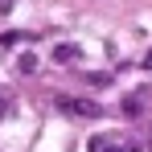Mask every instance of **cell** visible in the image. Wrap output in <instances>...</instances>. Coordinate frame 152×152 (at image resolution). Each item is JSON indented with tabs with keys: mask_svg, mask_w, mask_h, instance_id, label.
<instances>
[{
	"mask_svg": "<svg viewBox=\"0 0 152 152\" xmlns=\"http://www.w3.org/2000/svg\"><path fill=\"white\" fill-rule=\"evenodd\" d=\"M8 107H12V95H8V91H0V119L8 115Z\"/></svg>",
	"mask_w": 152,
	"mask_h": 152,
	"instance_id": "cell-6",
	"label": "cell"
},
{
	"mask_svg": "<svg viewBox=\"0 0 152 152\" xmlns=\"http://www.w3.org/2000/svg\"><path fill=\"white\" fill-rule=\"evenodd\" d=\"M91 152H111V140H107V136H95V140H91Z\"/></svg>",
	"mask_w": 152,
	"mask_h": 152,
	"instance_id": "cell-5",
	"label": "cell"
},
{
	"mask_svg": "<svg viewBox=\"0 0 152 152\" xmlns=\"http://www.w3.org/2000/svg\"><path fill=\"white\" fill-rule=\"evenodd\" d=\"M124 111H127V115H140V111H144V99H140V95H127V99H124Z\"/></svg>",
	"mask_w": 152,
	"mask_h": 152,
	"instance_id": "cell-4",
	"label": "cell"
},
{
	"mask_svg": "<svg viewBox=\"0 0 152 152\" xmlns=\"http://www.w3.org/2000/svg\"><path fill=\"white\" fill-rule=\"evenodd\" d=\"M17 70H21V74H33V70H37V58H33V53H21V58H17Z\"/></svg>",
	"mask_w": 152,
	"mask_h": 152,
	"instance_id": "cell-3",
	"label": "cell"
},
{
	"mask_svg": "<svg viewBox=\"0 0 152 152\" xmlns=\"http://www.w3.org/2000/svg\"><path fill=\"white\" fill-rule=\"evenodd\" d=\"M111 152H124V148H111Z\"/></svg>",
	"mask_w": 152,
	"mask_h": 152,
	"instance_id": "cell-7",
	"label": "cell"
},
{
	"mask_svg": "<svg viewBox=\"0 0 152 152\" xmlns=\"http://www.w3.org/2000/svg\"><path fill=\"white\" fill-rule=\"evenodd\" d=\"M53 58H58L62 66H78V62H82V50H78V45H58Z\"/></svg>",
	"mask_w": 152,
	"mask_h": 152,
	"instance_id": "cell-2",
	"label": "cell"
},
{
	"mask_svg": "<svg viewBox=\"0 0 152 152\" xmlns=\"http://www.w3.org/2000/svg\"><path fill=\"white\" fill-rule=\"evenodd\" d=\"M58 107H62L66 115H82V119H95L103 111L99 103H91V99H58Z\"/></svg>",
	"mask_w": 152,
	"mask_h": 152,
	"instance_id": "cell-1",
	"label": "cell"
}]
</instances>
